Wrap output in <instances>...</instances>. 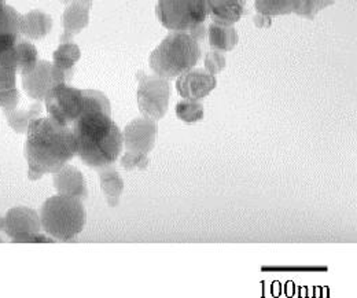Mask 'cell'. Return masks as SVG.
Segmentation results:
<instances>
[{"label":"cell","instance_id":"cell-1","mask_svg":"<svg viewBox=\"0 0 357 298\" xmlns=\"http://www.w3.org/2000/svg\"><path fill=\"white\" fill-rule=\"evenodd\" d=\"M24 153L29 180L58 172L76 156L72 128L61 126L51 117L33 120L26 131Z\"/></svg>","mask_w":357,"mask_h":298},{"label":"cell","instance_id":"cell-2","mask_svg":"<svg viewBox=\"0 0 357 298\" xmlns=\"http://www.w3.org/2000/svg\"><path fill=\"white\" fill-rule=\"evenodd\" d=\"M72 132L76 143V154L91 168L100 170L114 163L124 147L123 132L112 119V113L87 107L73 123Z\"/></svg>","mask_w":357,"mask_h":298},{"label":"cell","instance_id":"cell-3","mask_svg":"<svg viewBox=\"0 0 357 298\" xmlns=\"http://www.w3.org/2000/svg\"><path fill=\"white\" fill-rule=\"evenodd\" d=\"M201 54L199 42L188 32L172 31L150 54V68L160 77L178 79L195 68Z\"/></svg>","mask_w":357,"mask_h":298},{"label":"cell","instance_id":"cell-4","mask_svg":"<svg viewBox=\"0 0 357 298\" xmlns=\"http://www.w3.org/2000/svg\"><path fill=\"white\" fill-rule=\"evenodd\" d=\"M42 228L55 241L68 242L75 239L84 228L87 213L83 201L68 195H54L42 205Z\"/></svg>","mask_w":357,"mask_h":298},{"label":"cell","instance_id":"cell-5","mask_svg":"<svg viewBox=\"0 0 357 298\" xmlns=\"http://www.w3.org/2000/svg\"><path fill=\"white\" fill-rule=\"evenodd\" d=\"M155 14L161 25L172 31H191L208 18L206 0H158Z\"/></svg>","mask_w":357,"mask_h":298},{"label":"cell","instance_id":"cell-6","mask_svg":"<svg viewBox=\"0 0 357 298\" xmlns=\"http://www.w3.org/2000/svg\"><path fill=\"white\" fill-rule=\"evenodd\" d=\"M45 103L48 117L61 126L70 127L86 110L84 89L66 83L55 84L45 95Z\"/></svg>","mask_w":357,"mask_h":298},{"label":"cell","instance_id":"cell-7","mask_svg":"<svg viewBox=\"0 0 357 298\" xmlns=\"http://www.w3.org/2000/svg\"><path fill=\"white\" fill-rule=\"evenodd\" d=\"M137 106L144 117L161 120L165 117L169 106L171 85L167 79L160 76H149L144 72H137Z\"/></svg>","mask_w":357,"mask_h":298},{"label":"cell","instance_id":"cell-8","mask_svg":"<svg viewBox=\"0 0 357 298\" xmlns=\"http://www.w3.org/2000/svg\"><path fill=\"white\" fill-rule=\"evenodd\" d=\"M4 232L14 244H25L42 230L40 214L28 207H17L4 216Z\"/></svg>","mask_w":357,"mask_h":298},{"label":"cell","instance_id":"cell-9","mask_svg":"<svg viewBox=\"0 0 357 298\" xmlns=\"http://www.w3.org/2000/svg\"><path fill=\"white\" fill-rule=\"evenodd\" d=\"M157 132L158 127L155 120L144 116L135 119L123 131L126 150L132 153L149 154L155 146Z\"/></svg>","mask_w":357,"mask_h":298},{"label":"cell","instance_id":"cell-10","mask_svg":"<svg viewBox=\"0 0 357 298\" xmlns=\"http://www.w3.org/2000/svg\"><path fill=\"white\" fill-rule=\"evenodd\" d=\"M218 84V80L213 75L205 69H191L176 80V89L178 95L188 100H201L208 96Z\"/></svg>","mask_w":357,"mask_h":298},{"label":"cell","instance_id":"cell-11","mask_svg":"<svg viewBox=\"0 0 357 298\" xmlns=\"http://www.w3.org/2000/svg\"><path fill=\"white\" fill-rule=\"evenodd\" d=\"M21 14L11 6H6L0 13V64L15 57V43L20 33Z\"/></svg>","mask_w":357,"mask_h":298},{"label":"cell","instance_id":"cell-12","mask_svg":"<svg viewBox=\"0 0 357 298\" xmlns=\"http://www.w3.org/2000/svg\"><path fill=\"white\" fill-rule=\"evenodd\" d=\"M80 57L82 50L76 43H73V40L61 42L59 47L52 54V77L56 82V84H68V82L72 80L75 75V65L80 61Z\"/></svg>","mask_w":357,"mask_h":298},{"label":"cell","instance_id":"cell-13","mask_svg":"<svg viewBox=\"0 0 357 298\" xmlns=\"http://www.w3.org/2000/svg\"><path fill=\"white\" fill-rule=\"evenodd\" d=\"M52 184L58 194L86 200L89 197L87 183L82 170L73 165H63L61 170L52 173Z\"/></svg>","mask_w":357,"mask_h":298},{"label":"cell","instance_id":"cell-14","mask_svg":"<svg viewBox=\"0 0 357 298\" xmlns=\"http://www.w3.org/2000/svg\"><path fill=\"white\" fill-rule=\"evenodd\" d=\"M92 0H72L62 15V27L65 29L61 36V42L73 40L75 35H79L89 24V10Z\"/></svg>","mask_w":357,"mask_h":298},{"label":"cell","instance_id":"cell-15","mask_svg":"<svg viewBox=\"0 0 357 298\" xmlns=\"http://www.w3.org/2000/svg\"><path fill=\"white\" fill-rule=\"evenodd\" d=\"M22 77V88L26 95L38 102L45 100L48 91L56 84L52 77V64L48 61H39L36 68Z\"/></svg>","mask_w":357,"mask_h":298},{"label":"cell","instance_id":"cell-16","mask_svg":"<svg viewBox=\"0 0 357 298\" xmlns=\"http://www.w3.org/2000/svg\"><path fill=\"white\" fill-rule=\"evenodd\" d=\"M246 0H206L208 15L215 24L232 25L245 14Z\"/></svg>","mask_w":357,"mask_h":298},{"label":"cell","instance_id":"cell-17","mask_svg":"<svg viewBox=\"0 0 357 298\" xmlns=\"http://www.w3.org/2000/svg\"><path fill=\"white\" fill-rule=\"evenodd\" d=\"M52 28V20L42 10H32L21 15L20 33L32 40H42Z\"/></svg>","mask_w":357,"mask_h":298},{"label":"cell","instance_id":"cell-18","mask_svg":"<svg viewBox=\"0 0 357 298\" xmlns=\"http://www.w3.org/2000/svg\"><path fill=\"white\" fill-rule=\"evenodd\" d=\"M99 170V183L105 194L106 202L110 208H116L120 202V198L124 191V180L116 167L109 165Z\"/></svg>","mask_w":357,"mask_h":298},{"label":"cell","instance_id":"cell-19","mask_svg":"<svg viewBox=\"0 0 357 298\" xmlns=\"http://www.w3.org/2000/svg\"><path fill=\"white\" fill-rule=\"evenodd\" d=\"M209 45L215 51L228 52L235 48L238 44V32L232 25H220V24H211L209 31Z\"/></svg>","mask_w":357,"mask_h":298},{"label":"cell","instance_id":"cell-20","mask_svg":"<svg viewBox=\"0 0 357 298\" xmlns=\"http://www.w3.org/2000/svg\"><path fill=\"white\" fill-rule=\"evenodd\" d=\"M43 112V106L40 102L31 105L28 110H4V116L7 119V124L17 133H26L29 124L39 119Z\"/></svg>","mask_w":357,"mask_h":298},{"label":"cell","instance_id":"cell-21","mask_svg":"<svg viewBox=\"0 0 357 298\" xmlns=\"http://www.w3.org/2000/svg\"><path fill=\"white\" fill-rule=\"evenodd\" d=\"M15 58H17V69L18 73L21 76H25L28 73H31L38 62H39V54L36 47L28 40H25L24 38H18V40L15 43Z\"/></svg>","mask_w":357,"mask_h":298},{"label":"cell","instance_id":"cell-22","mask_svg":"<svg viewBox=\"0 0 357 298\" xmlns=\"http://www.w3.org/2000/svg\"><path fill=\"white\" fill-rule=\"evenodd\" d=\"M301 0H256L255 6L259 14L273 17L296 13Z\"/></svg>","mask_w":357,"mask_h":298},{"label":"cell","instance_id":"cell-23","mask_svg":"<svg viewBox=\"0 0 357 298\" xmlns=\"http://www.w3.org/2000/svg\"><path fill=\"white\" fill-rule=\"evenodd\" d=\"M176 116L187 124L198 123L204 119V105L198 100H181L176 105Z\"/></svg>","mask_w":357,"mask_h":298},{"label":"cell","instance_id":"cell-24","mask_svg":"<svg viewBox=\"0 0 357 298\" xmlns=\"http://www.w3.org/2000/svg\"><path fill=\"white\" fill-rule=\"evenodd\" d=\"M335 1H337V0H301L298 8H297V11H296V14H298V15H301V17H305V18H308V20H313L314 15H316L320 10H323V8H326V7L331 6V4H334Z\"/></svg>","mask_w":357,"mask_h":298},{"label":"cell","instance_id":"cell-25","mask_svg":"<svg viewBox=\"0 0 357 298\" xmlns=\"http://www.w3.org/2000/svg\"><path fill=\"white\" fill-rule=\"evenodd\" d=\"M121 167L126 170H146L150 164L149 154H140V153H132V151H126L121 156L120 160Z\"/></svg>","mask_w":357,"mask_h":298},{"label":"cell","instance_id":"cell-26","mask_svg":"<svg viewBox=\"0 0 357 298\" xmlns=\"http://www.w3.org/2000/svg\"><path fill=\"white\" fill-rule=\"evenodd\" d=\"M225 64H227V61H225L223 52L212 50L211 52L206 54L205 70L209 72L211 75L216 76L218 73L223 72L224 69H225Z\"/></svg>","mask_w":357,"mask_h":298},{"label":"cell","instance_id":"cell-27","mask_svg":"<svg viewBox=\"0 0 357 298\" xmlns=\"http://www.w3.org/2000/svg\"><path fill=\"white\" fill-rule=\"evenodd\" d=\"M20 102V91L17 88L0 91V107L3 110H14Z\"/></svg>","mask_w":357,"mask_h":298},{"label":"cell","instance_id":"cell-28","mask_svg":"<svg viewBox=\"0 0 357 298\" xmlns=\"http://www.w3.org/2000/svg\"><path fill=\"white\" fill-rule=\"evenodd\" d=\"M253 21H255L256 27H259V28H264V27L268 28V27L272 24L271 17H268V15H263V14H259V13H257V15H255Z\"/></svg>","mask_w":357,"mask_h":298},{"label":"cell","instance_id":"cell-29","mask_svg":"<svg viewBox=\"0 0 357 298\" xmlns=\"http://www.w3.org/2000/svg\"><path fill=\"white\" fill-rule=\"evenodd\" d=\"M4 225H6L4 216H1V214H0V231H4Z\"/></svg>","mask_w":357,"mask_h":298},{"label":"cell","instance_id":"cell-30","mask_svg":"<svg viewBox=\"0 0 357 298\" xmlns=\"http://www.w3.org/2000/svg\"><path fill=\"white\" fill-rule=\"evenodd\" d=\"M6 6H7V4H6V0H0V13L4 10Z\"/></svg>","mask_w":357,"mask_h":298},{"label":"cell","instance_id":"cell-31","mask_svg":"<svg viewBox=\"0 0 357 298\" xmlns=\"http://www.w3.org/2000/svg\"><path fill=\"white\" fill-rule=\"evenodd\" d=\"M62 1H63V3H70L72 0H62Z\"/></svg>","mask_w":357,"mask_h":298},{"label":"cell","instance_id":"cell-32","mask_svg":"<svg viewBox=\"0 0 357 298\" xmlns=\"http://www.w3.org/2000/svg\"><path fill=\"white\" fill-rule=\"evenodd\" d=\"M0 244H3V239H1V238H0Z\"/></svg>","mask_w":357,"mask_h":298}]
</instances>
